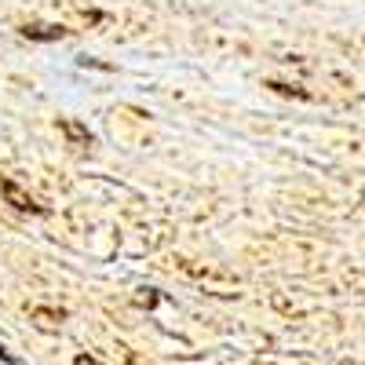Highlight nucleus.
Returning a JSON list of instances; mask_svg holds the SVG:
<instances>
[{
	"label": "nucleus",
	"instance_id": "20e7f679",
	"mask_svg": "<svg viewBox=\"0 0 365 365\" xmlns=\"http://www.w3.org/2000/svg\"><path fill=\"white\" fill-rule=\"evenodd\" d=\"M267 88H274L278 96H296V99H307V91L303 88H296V84H282V81H270Z\"/></svg>",
	"mask_w": 365,
	"mask_h": 365
},
{
	"label": "nucleus",
	"instance_id": "f257e3e1",
	"mask_svg": "<svg viewBox=\"0 0 365 365\" xmlns=\"http://www.w3.org/2000/svg\"><path fill=\"white\" fill-rule=\"evenodd\" d=\"M0 194H4V201L11 205V208H19V212H34V216H44V208L29 197L15 179H0Z\"/></svg>",
	"mask_w": 365,
	"mask_h": 365
},
{
	"label": "nucleus",
	"instance_id": "7ed1b4c3",
	"mask_svg": "<svg viewBox=\"0 0 365 365\" xmlns=\"http://www.w3.org/2000/svg\"><path fill=\"white\" fill-rule=\"evenodd\" d=\"M22 37H26V41L51 44V41H63L66 29H63V26H22Z\"/></svg>",
	"mask_w": 365,
	"mask_h": 365
},
{
	"label": "nucleus",
	"instance_id": "423d86ee",
	"mask_svg": "<svg viewBox=\"0 0 365 365\" xmlns=\"http://www.w3.org/2000/svg\"><path fill=\"white\" fill-rule=\"evenodd\" d=\"M73 365H96V358H88V354H77V361Z\"/></svg>",
	"mask_w": 365,
	"mask_h": 365
},
{
	"label": "nucleus",
	"instance_id": "39448f33",
	"mask_svg": "<svg viewBox=\"0 0 365 365\" xmlns=\"http://www.w3.org/2000/svg\"><path fill=\"white\" fill-rule=\"evenodd\" d=\"M0 361H4V365H19V358H15V354H8L4 347H0Z\"/></svg>",
	"mask_w": 365,
	"mask_h": 365
},
{
	"label": "nucleus",
	"instance_id": "f03ea898",
	"mask_svg": "<svg viewBox=\"0 0 365 365\" xmlns=\"http://www.w3.org/2000/svg\"><path fill=\"white\" fill-rule=\"evenodd\" d=\"M58 132H63L73 146H91V139H96V135L88 132V125H81V120H73V117H63V120H58Z\"/></svg>",
	"mask_w": 365,
	"mask_h": 365
}]
</instances>
